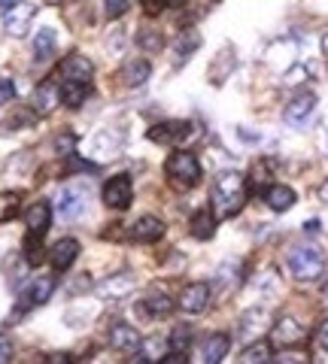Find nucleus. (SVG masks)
<instances>
[{
	"mask_svg": "<svg viewBox=\"0 0 328 364\" xmlns=\"http://www.w3.org/2000/svg\"><path fill=\"white\" fill-rule=\"evenodd\" d=\"M246 195H250V186H246L243 173L225 170V173H219L216 186H213V215L216 219H231V215L243 210Z\"/></svg>",
	"mask_w": 328,
	"mask_h": 364,
	"instance_id": "1",
	"label": "nucleus"
},
{
	"mask_svg": "<svg viewBox=\"0 0 328 364\" xmlns=\"http://www.w3.org/2000/svg\"><path fill=\"white\" fill-rule=\"evenodd\" d=\"M289 273L295 277L298 282H313L325 273V252L313 243H304L295 246L289 252Z\"/></svg>",
	"mask_w": 328,
	"mask_h": 364,
	"instance_id": "2",
	"label": "nucleus"
},
{
	"mask_svg": "<svg viewBox=\"0 0 328 364\" xmlns=\"http://www.w3.org/2000/svg\"><path fill=\"white\" fill-rule=\"evenodd\" d=\"M55 210L64 222H79L88 210V186L83 182H73V186H67L58 191V198H55Z\"/></svg>",
	"mask_w": 328,
	"mask_h": 364,
	"instance_id": "3",
	"label": "nucleus"
},
{
	"mask_svg": "<svg viewBox=\"0 0 328 364\" xmlns=\"http://www.w3.org/2000/svg\"><path fill=\"white\" fill-rule=\"evenodd\" d=\"M167 176H171L174 182H179V186H198L201 182V164L198 158L191 152H174L171 158H167Z\"/></svg>",
	"mask_w": 328,
	"mask_h": 364,
	"instance_id": "4",
	"label": "nucleus"
},
{
	"mask_svg": "<svg viewBox=\"0 0 328 364\" xmlns=\"http://www.w3.org/2000/svg\"><path fill=\"white\" fill-rule=\"evenodd\" d=\"M85 152H88V158H92V164H110V161H116L119 158L122 140L112 131H100L95 136H88Z\"/></svg>",
	"mask_w": 328,
	"mask_h": 364,
	"instance_id": "5",
	"label": "nucleus"
},
{
	"mask_svg": "<svg viewBox=\"0 0 328 364\" xmlns=\"http://www.w3.org/2000/svg\"><path fill=\"white\" fill-rule=\"evenodd\" d=\"M304 337H307V331H304V325L295 316H280L277 325L270 328V346H277V349L298 346V343H304Z\"/></svg>",
	"mask_w": 328,
	"mask_h": 364,
	"instance_id": "6",
	"label": "nucleus"
},
{
	"mask_svg": "<svg viewBox=\"0 0 328 364\" xmlns=\"http://www.w3.org/2000/svg\"><path fill=\"white\" fill-rule=\"evenodd\" d=\"M33 16H37V6L33 4H13L9 9H4V28L9 37H25Z\"/></svg>",
	"mask_w": 328,
	"mask_h": 364,
	"instance_id": "7",
	"label": "nucleus"
},
{
	"mask_svg": "<svg viewBox=\"0 0 328 364\" xmlns=\"http://www.w3.org/2000/svg\"><path fill=\"white\" fill-rule=\"evenodd\" d=\"M61 76L64 82H79V85H92V76H95V64L92 58H85V55H67L61 61Z\"/></svg>",
	"mask_w": 328,
	"mask_h": 364,
	"instance_id": "8",
	"label": "nucleus"
},
{
	"mask_svg": "<svg viewBox=\"0 0 328 364\" xmlns=\"http://www.w3.org/2000/svg\"><path fill=\"white\" fill-rule=\"evenodd\" d=\"M134 200V186L128 176H116L104 186V203L110 210H128Z\"/></svg>",
	"mask_w": 328,
	"mask_h": 364,
	"instance_id": "9",
	"label": "nucleus"
},
{
	"mask_svg": "<svg viewBox=\"0 0 328 364\" xmlns=\"http://www.w3.org/2000/svg\"><path fill=\"white\" fill-rule=\"evenodd\" d=\"M134 286H137L134 273H116V277H107L104 282H100L97 294L104 301H122V298H128V294L134 291Z\"/></svg>",
	"mask_w": 328,
	"mask_h": 364,
	"instance_id": "10",
	"label": "nucleus"
},
{
	"mask_svg": "<svg viewBox=\"0 0 328 364\" xmlns=\"http://www.w3.org/2000/svg\"><path fill=\"white\" fill-rule=\"evenodd\" d=\"M265 328H268V310H262V306H255V310H246V313L240 316L237 334H240L243 343H255V340L262 337Z\"/></svg>",
	"mask_w": 328,
	"mask_h": 364,
	"instance_id": "11",
	"label": "nucleus"
},
{
	"mask_svg": "<svg viewBox=\"0 0 328 364\" xmlns=\"http://www.w3.org/2000/svg\"><path fill=\"white\" fill-rule=\"evenodd\" d=\"M61 104H64V95L55 82H43V85H37V91H33V109H37L40 116H49V112H55Z\"/></svg>",
	"mask_w": 328,
	"mask_h": 364,
	"instance_id": "12",
	"label": "nucleus"
},
{
	"mask_svg": "<svg viewBox=\"0 0 328 364\" xmlns=\"http://www.w3.org/2000/svg\"><path fill=\"white\" fill-rule=\"evenodd\" d=\"M140 334L134 331L131 325H112L110 328V346L116 349V352H122V355H131V352H137L140 349Z\"/></svg>",
	"mask_w": 328,
	"mask_h": 364,
	"instance_id": "13",
	"label": "nucleus"
},
{
	"mask_svg": "<svg viewBox=\"0 0 328 364\" xmlns=\"http://www.w3.org/2000/svg\"><path fill=\"white\" fill-rule=\"evenodd\" d=\"M313 107H316V95H313V91H301V95H295L286 104V109H282V119H286L289 124H301L313 112Z\"/></svg>",
	"mask_w": 328,
	"mask_h": 364,
	"instance_id": "14",
	"label": "nucleus"
},
{
	"mask_svg": "<svg viewBox=\"0 0 328 364\" xmlns=\"http://www.w3.org/2000/svg\"><path fill=\"white\" fill-rule=\"evenodd\" d=\"M210 304V286H203V282H191V286L183 289L179 294V306H183L186 313H203Z\"/></svg>",
	"mask_w": 328,
	"mask_h": 364,
	"instance_id": "15",
	"label": "nucleus"
},
{
	"mask_svg": "<svg viewBox=\"0 0 328 364\" xmlns=\"http://www.w3.org/2000/svg\"><path fill=\"white\" fill-rule=\"evenodd\" d=\"M189 134H191L189 122H164V124H158V128L149 131V140H155V143H183Z\"/></svg>",
	"mask_w": 328,
	"mask_h": 364,
	"instance_id": "16",
	"label": "nucleus"
},
{
	"mask_svg": "<svg viewBox=\"0 0 328 364\" xmlns=\"http://www.w3.org/2000/svg\"><path fill=\"white\" fill-rule=\"evenodd\" d=\"M162 234H164V222L155 219V215H140V219L131 225V237L137 243H152Z\"/></svg>",
	"mask_w": 328,
	"mask_h": 364,
	"instance_id": "17",
	"label": "nucleus"
},
{
	"mask_svg": "<svg viewBox=\"0 0 328 364\" xmlns=\"http://www.w3.org/2000/svg\"><path fill=\"white\" fill-rule=\"evenodd\" d=\"M228 349H231V337L228 334H213L203 340V346H201V361L203 364H219L225 355H228Z\"/></svg>",
	"mask_w": 328,
	"mask_h": 364,
	"instance_id": "18",
	"label": "nucleus"
},
{
	"mask_svg": "<svg viewBox=\"0 0 328 364\" xmlns=\"http://www.w3.org/2000/svg\"><path fill=\"white\" fill-rule=\"evenodd\" d=\"M52 291H55V277H37L25 289L21 301H25V306H40V304H46L52 298Z\"/></svg>",
	"mask_w": 328,
	"mask_h": 364,
	"instance_id": "19",
	"label": "nucleus"
},
{
	"mask_svg": "<svg viewBox=\"0 0 328 364\" xmlns=\"http://www.w3.org/2000/svg\"><path fill=\"white\" fill-rule=\"evenodd\" d=\"M49 222H52V210L49 203H33V207H28L25 213V225H28V234H46L49 231Z\"/></svg>",
	"mask_w": 328,
	"mask_h": 364,
	"instance_id": "20",
	"label": "nucleus"
},
{
	"mask_svg": "<svg viewBox=\"0 0 328 364\" xmlns=\"http://www.w3.org/2000/svg\"><path fill=\"white\" fill-rule=\"evenodd\" d=\"M76 255H79V243L73 240V237H64V240H58L52 246V252H49V258H52V264L58 267V270H67L76 261Z\"/></svg>",
	"mask_w": 328,
	"mask_h": 364,
	"instance_id": "21",
	"label": "nucleus"
},
{
	"mask_svg": "<svg viewBox=\"0 0 328 364\" xmlns=\"http://www.w3.org/2000/svg\"><path fill=\"white\" fill-rule=\"evenodd\" d=\"M201 46V33L198 31H186V33H179L176 43H174V64H186L191 55H195V49Z\"/></svg>",
	"mask_w": 328,
	"mask_h": 364,
	"instance_id": "22",
	"label": "nucleus"
},
{
	"mask_svg": "<svg viewBox=\"0 0 328 364\" xmlns=\"http://www.w3.org/2000/svg\"><path fill=\"white\" fill-rule=\"evenodd\" d=\"M265 200L274 213H286L289 207H295V191H292L289 186H268Z\"/></svg>",
	"mask_w": 328,
	"mask_h": 364,
	"instance_id": "23",
	"label": "nucleus"
},
{
	"mask_svg": "<svg viewBox=\"0 0 328 364\" xmlns=\"http://www.w3.org/2000/svg\"><path fill=\"white\" fill-rule=\"evenodd\" d=\"M174 310V298L167 291L162 289H155L146 294V301H143V313H149V316H167Z\"/></svg>",
	"mask_w": 328,
	"mask_h": 364,
	"instance_id": "24",
	"label": "nucleus"
},
{
	"mask_svg": "<svg viewBox=\"0 0 328 364\" xmlns=\"http://www.w3.org/2000/svg\"><path fill=\"white\" fill-rule=\"evenodd\" d=\"M189 231H191V237H198V240H210L213 231H216V215L207 213V210L195 213V215H191Z\"/></svg>",
	"mask_w": 328,
	"mask_h": 364,
	"instance_id": "25",
	"label": "nucleus"
},
{
	"mask_svg": "<svg viewBox=\"0 0 328 364\" xmlns=\"http://www.w3.org/2000/svg\"><path fill=\"white\" fill-rule=\"evenodd\" d=\"M52 55H55V31L52 28H43L37 33V40H33V61L46 64Z\"/></svg>",
	"mask_w": 328,
	"mask_h": 364,
	"instance_id": "26",
	"label": "nucleus"
},
{
	"mask_svg": "<svg viewBox=\"0 0 328 364\" xmlns=\"http://www.w3.org/2000/svg\"><path fill=\"white\" fill-rule=\"evenodd\" d=\"M146 79H149V61L143 58H134L122 67V82L125 85H143Z\"/></svg>",
	"mask_w": 328,
	"mask_h": 364,
	"instance_id": "27",
	"label": "nucleus"
},
{
	"mask_svg": "<svg viewBox=\"0 0 328 364\" xmlns=\"http://www.w3.org/2000/svg\"><path fill=\"white\" fill-rule=\"evenodd\" d=\"M164 355H167V340L149 337V340H143V343H140V358L143 361H155V358L164 361Z\"/></svg>",
	"mask_w": 328,
	"mask_h": 364,
	"instance_id": "28",
	"label": "nucleus"
},
{
	"mask_svg": "<svg viewBox=\"0 0 328 364\" xmlns=\"http://www.w3.org/2000/svg\"><path fill=\"white\" fill-rule=\"evenodd\" d=\"M18 207H21V195H18V191H4V195H0V222L16 219Z\"/></svg>",
	"mask_w": 328,
	"mask_h": 364,
	"instance_id": "29",
	"label": "nucleus"
},
{
	"mask_svg": "<svg viewBox=\"0 0 328 364\" xmlns=\"http://www.w3.org/2000/svg\"><path fill=\"white\" fill-rule=\"evenodd\" d=\"M64 104L67 107H79L83 100L88 97V85H79V82H64Z\"/></svg>",
	"mask_w": 328,
	"mask_h": 364,
	"instance_id": "30",
	"label": "nucleus"
},
{
	"mask_svg": "<svg viewBox=\"0 0 328 364\" xmlns=\"http://www.w3.org/2000/svg\"><path fill=\"white\" fill-rule=\"evenodd\" d=\"M270 355H274V352H270V346H268V343H253V346H246V349H243L240 361L253 364V361H268Z\"/></svg>",
	"mask_w": 328,
	"mask_h": 364,
	"instance_id": "31",
	"label": "nucleus"
},
{
	"mask_svg": "<svg viewBox=\"0 0 328 364\" xmlns=\"http://www.w3.org/2000/svg\"><path fill=\"white\" fill-rule=\"evenodd\" d=\"M270 173H274V161H258V164L253 167L250 182H253L255 188H265V186H268V179H270Z\"/></svg>",
	"mask_w": 328,
	"mask_h": 364,
	"instance_id": "32",
	"label": "nucleus"
},
{
	"mask_svg": "<svg viewBox=\"0 0 328 364\" xmlns=\"http://www.w3.org/2000/svg\"><path fill=\"white\" fill-rule=\"evenodd\" d=\"M25 252H28V264H33V267H37L40 261H43V249H40V234H28Z\"/></svg>",
	"mask_w": 328,
	"mask_h": 364,
	"instance_id": "33",
	"label": "nucleus"
},
{
	"mask_svg": "<svg viewBox=\"0 0 328 364\" xmlns=\"http://www.w3.org/2000/svg\"><path fill=\"white\" fill-rule=\"evenodd\" d=\"M189 343H191V328H186V325L174 328V334H171V346H174L176 352H183Z\"/></svg>",
	"mask_w": 328,
	"mask_h": 364,
	"instance_id": "34",
	"label": "nucleus"
},
{
	"mask_svg": "<svg viewBox=\"0 0 328 364\" xmlns=\"http://www.w3.org/2000/svg\"><path fill=\"white\" fill-rule=\"evenodd\" d=\"M137 43H140V49H149V52H158V49H164V40L158 37V33H152V31H140Z\"/></svg>",
	"mask_w": 328,
	"mask_h": 364,
	"instance_id": "35",
	"label": "nucleus"
},
{
	"mask_svg": "<svg viewBox=\"0 0 328 364\" xmlns=\"http://www.w3.org/2000/svg\"><path fill=\"white\" fill-rule=\"evenodd\" d=\"M134 0H107V16L110 18H122L131 9Z\"/></svg>",
	"mask_w": 328,
	"mask_h": 364,
	"instance_id": "36",
	"label": "nucleus"
},
{
	"mask_svg": "<svg viewBox=\"0 0 328 364\" xmlns=\"http://www.w3.org/2000/svg\"><path fill=\"white\" fill-rule=\"evenodd\" d=\"M13 97H16V85L9 82V79H0V107L9 104Z\"/></svg>",
	"mask_w": 328,
	"mask_h": 364,
	"instance_id": "37",
	"label": "nucleus"
},
{
	"mask_svg": "<svg viewBox=\"0 0 328 364\" xmlns=\"http://www.w3.org/2000/svg\"><path fill=\"white\" fill-rule=\"evenodd\" d=\"M9 358H13V343L0 337V364H4V361H9Z\"/></svg>",
	"mask_w": 328,
	"mask_h": 364,
	"instance_id": "38",
	"label": "nucleus"
},
{
	"mask_svg": "<svg viewBox=\"0 0 328 364\" xmlns=\"http://www.w3.org/2000/svg\"><path fill=\"white\" fill-rule=\"evenodd\" d=\"M67 152H73V136L70 134L58 136V155H67Z\"/></svg>",
	"mask_w": 328,
	"mask_h": 364,
	"instance_id": "39",
	"label": "nucleus"
},
{
	"mask_svg": "<svg viewBox=\"0 0 328 364\" xmlns=\"http://www.w3.org/2000/svg\"><path fill=\"white\" fill-rule=\"evenodd\" d=\"M316 340H319V346H322V349H328V318L319 325V334H316Z\"/></svg>",
	"mask_w": 328,
	"mask_h": 364,
	"instance_id": "40",
	"label": "nucleus"
},
{
	"mask_svg": "<svg viewBox=\"0 0 328 364\" xmlns=\"http://www.w3.org/2000/svg\"><path fill=\"white\" fill-rule=\"evenodd\" d=\"M301 79H304V67H295L292 76H286V82H301Z\"/></svg>",
	"mask_w": 328,
	"mask_h": 364,
	"instance_id": "41",
	"label": "nucleus"
},
{
	"mask_svg": "<svg viewBox=\"0 0 328 364\" xmlns=\"http://www.w3.org/2000/svg\"><path fill=\"white\" fill-rule=\"evenodd\" d=\"M319 200H322V203H328V179L319 186Z\"/></svg>",
	"mask_w": 328,
	"mask_h": 364,
	"instance_id": "42",
	"label": "nucleus"
},
{
	"mask_svg": "<svg viewBox=\"0 0 328 364\" xmlns=\"http://www.w3.org/2000/svg\"><path fill=\"white\" fill-rule=\"evenodd\" d=\"M322 55L328 58V33H322Z\"/></svg>",
	"mask_w": 328,
	"mask_h": 364,
	"instance_id": "43",
	"label": "nucleus"
},
{
	"mask_svg": "<svg viewBox=\"0 0 328 364\" xmlns=\"http://www.w3.org/2000/svg\"><path fill=\"white\" fill-rule=\"evenodd\" d=\"M13 4H18V0H0V9H9Z\"/></svg>",
	"mask_w": 328,
	"mask_h": 364,
	"instance_id": "44",
	"label": "nucleus"
},
{
	"mask_svg": "<svg viewBox=\"0 0 328 364\" xmlns=\"http://www.w3.org/2000/svg\"><path fill=\"white\" fill-rule=\"evenodd\" d=\"M183 4V0H164V6H179Z\"/></svg>",
	"mask_w": 328,
	"mask_h": 364,
	"instance_id": "45",
	"label": "nucleus"
},
{
	"mask_svg": "<svg viewBox=\"0 0 328 364\" xmlns=\"http://www.w3.org/2000/svg\"><path fill=\"white\" fill-rule=\"evenodd\" d=\"M322 301H325V304H328V286H325V291H322Z\"/></svg>",
	"mask_w": 328,
	"mask_h": 364,
	"instance_id": "46",
	"label": "nucleus"
}]
</instances>
